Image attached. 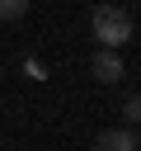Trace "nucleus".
Returning a JSON list of instances; mask_svg holds the SVG:
<instances>
[{
    "label": "nucleus",
    "instance_id": "obj_1",
    "mask_svg": "<svg viewBox=\"0 0 141 151\" xmlns=\"http://www.w3.org/2000/svg\"><path fill=\"white\" fill-rule=\"evenodd\" d=\"M89 24H94L99 47H108V52H118V47L132 38V14H127V9H118V5H99Z\"/></svg>",
    "mask_w": 141,
    "mask_h": 151
},
{
    "label": "nucleus",
    "instance_id": "obj_2",
    "mask_svg": "<svg viewBox=\"0 0 141 151\" xmlns=\"http://www.w3.org/2000/svg\"><path fill=\"white\" fill-rule=\"evenodd\" d=\"M89 66H94V76H99L103 85H113V80H122V57H118V52H108V47H99Z\"/></svg>",
    "mask_w": 141,
    "mask_h": 151
},
{
    "label": "nucleus",
    "instance_id": "obj_3",
    "mask_svg": "<svg viewBox=\"0 0 141 151\" xmlns=\"http://www.w3.org/2000/svg\"><path fill=\"white\" fill-rule=\"evenodd\" d=\"M94 146H99V151H136V132H127V127H103Z\"/></svg>",
    "mask_w": 141,
    "mask_h": 151
},
{
    "label": "nucleus",
    "instance_id": "obj_4",
    "mask_svg": "<svg viewBox=\"0 0 141 151\" xmlns=\"http://www.w3.org/2000/svg\"><path fill=\"white\" fill-rule=\"evenodd\" d=\"M33 0H0V19H24Z\"/></svg>",
    "mask_w": 141,
    "mask_h": 151
},
{
    "label": "nucleus",
    "instance_id": "obj_5",
    "mask_svg": "<svg viewBox=\"0 0 141 151\" xmlns=\"http://www.w3.org/2000/svg\"><path fill=\"white\" fill-rule=\"evenodd\" d=\"M122 118H127V123H141V94H132V99L122 104Z\"/></svg>",
    "mask_w": 141,
    "mask_h": 151
},
{
    "label": "nucleus",
    "instance_id": "obj_6",
    "mask_svg": "<svg viewBox=\"0 0 141 151\" xmlns=\"http://www.w3.org/2000/svg\"><path fill=\"white\" fill-rule=\"evenodd\" d=\"M136 146H141V137H136Z\"/></svg>",
    "mask_w": 141,
    "mask_h": 151
}]
</instances>
